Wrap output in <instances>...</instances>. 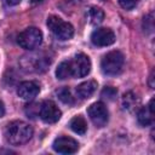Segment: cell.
Listing matches in <instances>:
<instances>
[{
  "mask_svg": "<svg viewBox=\"0 0 155 155\" xmlns=\"http://www.w3.org/2000/svg\"><path fill=\"white\" fill-rule=\"evenodd\" d=\"M125 63V57L120 51H110L103 56L101 62L102 71L105 75L114 76L121 73Z\"/></svg>",
  "mask_w": 155,
  "mask_h": 155,
  "instance_id": "cell-2",
  "label": "cell"
},
{
  "mask_svg": "<svg viewBox=\"0 0 155 155\" xmlns=\"http://www.w3.org/2000/svg\"><path fill=\"white\" fill-rule=\"evenodd\" d=\"M33 4H40V2H42L44 0H30Z\"/></svg>",
  "mask_w": 155,
  "mask_h": 155,
  "instance_id": "cell-25",
  "label": "cell"
},
{
  "mask_svg": "<svg viewBox=\"0 0 155 155\" xmlns=\"http://www.w3.org/2000/svg\"><path fill=\"white\" fill-rule=\"evenodd\" d=\"M57 96L65 104H73L74 103V97L71 94V91L68 87H63V88L58 90L57 91Z\"/></svg>",
  "mask_w": 155,
  "mask_h": 155,
  "instance_id": "cell-18",
  "label": "cell"
},
{
  "mask_svg": "<svg viewBox=\"0 0 155 155\" xmlns=\"http://www.w3.org/2000/svg\"><path fill=\"white\" fill-rule=\"evenodd\" d=\"M139 104V98L133 92H127L122 97V107L124 109L131 111Z\"/></svg>",
  "mask_w": 155,
  "mask_h": 155,
  "instance_id": "cell-16",
  "label": "cell"
},
{
  "mask_svg": "<svg viewBox=\"0 0 155 155\" xmlns=\"http://www.w3.org/2000/svg\"><path fill=\"white\" fill-rule=\"evenodd\" d=\"M4 2L8 6H15V5H18L21 2V0H4Z\"/></svg>",
  "mask_w": 155,
  "mask_h": 155,
  "instance_id": "cell-22",
  "label": "cell"
},
{
  "mask_svg": "<svg viewBox=\"0 0 155 155\" xmlns=\"http://www.w3.org/2000/svg\"><path fill=\"white\" fill-rule=\"evenodd\" d=\"M69 126L70 128L78 133V134H85L86 131H87V124H86V120L81 116V115H78V116H74L70 122H69Z\"/></svg>",
  "mask_w": 155,
  "mask_h": 155,
  "instance_id": "cell-14",
  "label": "cell"
},
{
  "mask_svg": "<svg viewBox=\"0 0 155 155\" xmlns=\"http://www.w3.org/2000/svg\"><path fill=\"white\" fill-rule=\"evenodd\" d=\"M4 114H5V105H4L2 101L0 99V117H2Z\"/></svg>",
  "mask_w": 155,
  "mask_h": 155,
  "instance_id": "cell-23",
  "label": "cell"
},
{
  "mask_svg": "<svg viewBox=\"0 0 155 155\" xmlns=\"http://www.w3.org/2000/svg\"><path fill=\"white\" fill-rule=\"evenodd\" d=\"M71 76L74 78H84L91 70V61L88 56L85 53H78L74 56L73 59L69 61Z\"/></svg>",
  "mask_w": 155,
  "mask_h": 155,
  "instance_id": "cell-5",
  "label": "cell"
},
{
  "mask_svg": "<svg viewBox=\"0 0 155 155\" xmlns=\"http://www.w3.org/2000/svg\"><path fill=\"white\" fill-rule=\"evenodd\" d=\"M87 114H88L91 121L97 127H104L109 120L108 109L102 102H96V103L91 104L87 109Z\"/></svg>",
  "mask_w": 155,
  "mask_h": 155,
  "instance_id": "cell-6",
  "label": "cell"
},
{
  "mask_svg": "<svg viewBox=\"0 0 155 155\" xmlns=\"http://www.w3.org/2000/svg\"><path fill=\"white\" fill-rule=\"evenodd\" d=\"M87 19L91 24H99L104 19V12L97 6H91L87 10Z\"/></svg>",
  "mask_w": 155,
  "mask_h": 155,
  "instance_id": "cell-15",
  "label": "cell"
},
{
  "mask_svg": "<svg viewBox=\"0 0 155 155\" xmlns=\"http://www.w3.org/2000/svg\"><path fill=\"white\" fill-rule=\"evenodd\" d=\"M91 41L98 47L109 46L115 42V34L109 28H98L91 34Z\"/></svg>",
  "mask_w": 155,
  "mask_h": 155,
  "instance_id": "cell-9",
  "label": "cell"
},
{
  "mask_svg": "<svg viewBox=\"0 0 155 155\" xmlns=\"http://www.w3.org/2000/svg\"><path fill=\"white\" fill-rule=\"evenodd\" d=\"M153 79H154V71H151V74H150V86H151V88L154 87V84H153Z\"/></svg>",
  "mask_w": 155,
  "mask_h": 155,
  "instance_id": "cell-24",
  "label": "cell"
},
{
  "mask_svg": "<svg viewBox=\"0 0 155 155\" xmlns=\"http://www.w3.org/2000/svg\"><path fill=\"white\" fill-rule=\"evenodd\" d=\"M22 64L29 71H42L50 64V59H48V57H46L41 53L40 54H31V56L23 57Z\"/></svg>",
  "mask_w": 155,
  "mask_h": 155,
  "instance_id": "cell-8",
  "label": "cell"
},
{
  "mask_svg": "<svg viewBox=\"0 0 155 155\" xmlns=\"http://www.w3.org/2000/svg\"><path fill=\"white\" fill-rule=\"evenodd\" d=\"M153 22H154L153 13H149L148 16H145L144 19H143V28H144V30H147L148 33H150L153 30Z\"/></svg>",
  "mask_w": 155,
  "mask_h": 155,
  "instance_id": "cell-20",
  "label": "cell"
},
{
  "mask_svg": "<svg viewBox=\"0 0 155 155\" xmlns=\"http://www.w3.org/2000/svg\"><path fill=\"white\" fill-rule=\"evenodd\" d=\"M56 76L59 80H65L71 76V70H70V64L69 61H63L58 64L56 69Z\"/></svg>",
  "mask_w": 155,
  "mask_h": 155,
  "instance_id": "cell-17",
  "label": "cell"
},
{
  "mask_svg": "<svg viewBox=\"0 0 155 155\" xmlns=\"http://www.w3.org/2000/svg\"><path fill=\"white\" fill-rule=\"evenodd\" d=\"M153 104H154V98L150 99L148 105L142 107L138 110L137 120H138L139 125L145 127V126H149V125L153 124V121H154V107H153Z\"/></svg>",
  "mask_w": 155,
  "mask_h": 155,
  "instance_id": "cell-12",
  "label": "cell"
},
{
  "mask_svg": "<svg viewBox=\"0 0 155 155\" xmlns=\"http://www.w3.org/2000/svg\"><path fill=\"white\" fill-rule=\"evenodd\" d=\"M39 116L46 124H54L61 119L62 113L54 102L44 101L39 107Z\"/></svg>",
  "mask_w": 155,
  "mask_h": 155,
  "instance_id": "cell-7",
  "label": "cell"
},
{
  "mask_svg": "<svg viewBox=\"0 0 155 155\" xmlns=\"http://www.w3.org/2000/svg\"><path fill=\"white\" fill-rule=\"evenodd\" d=\"M42 41V33L40 29L35 27H29L21 31L17 36V42L21 47L25 50H34L36 48Z\"/></svg>",
  "mask_w": 155,
  "mask_h": 155,
  "instance_id": "cell-4",
  "label": "cell"
},
{
  "mask_svg": "<svg viewBox=\"0 0 155 155\" xmlns=\"http://www.w3.org/2000/svg\"><path fill=\"white\" fill-rule=\"evenodd\" d=\"M52 147L53 150L59 154H74L79 149V143L71 137L61 136L54 139Z\"/></svg>",
  "mask_w": 155,
  "mask_h": 155,
  "instance_id": "cell-10",
  "label": "cell"
},
{
  "mask_svg": "<svg viewBox=\"0 0 155 155\" xmlns=\"http://www.w3.org/2000/svg\"><path fill=\"white\" fill-rule=\"evenodd\" d=\"M46 24L48 29L52 31V34L59 40H69L74 35V27L70 23L63 21L58 16H50L47 18Z\"/></svg>",
  "mask_w": 155,
  "mask_h": 155,
  "instance_id": "cell-3",
  "label": "cell"
},
{
  "mask_svg": "<svg viewBox=\"0 0 155 155\" xmlns=\"http://www.w3.org/2000/svg\"><path fill=\"white\" fill-rule=\"evenodd\" d=\"M140 0H119V4L122 8L125 10H132L133 7H136V5L139 2Z\"/></svg>",
  "mask_w": 155,
  "mask_h": 155,
  "instance_id": "cell-21",
  "label": "cell"
},
{
  "mask_svg": "<svg viewBox=\"0 0 155 155\" xmlns=\"http://www.w3.org/2000/svg\"><path fill=\"white\" fill-rule=\"evenodd\" d=\"M76 1H82V0H76Z\"/></svg>",
  "mask_w": 155,
  "mask_h": 155,
  "instance_id": "cell-26",
  "label": "cell"
},
{
  "mask_svg": "<svg viewBox=\"0 0 155 155\" xmlns=\"http://www.w3.org/2000/svg\"><path fill=\"white\" fill-rule=\"evenodd\" d=\"M116 94H117V90L113 86H105L102 92H101V96L102 98L107 99V101H113L116 98Z\"/></svg>",
  "mask_w": 155,
  "mask_h": 155,
  "instance_id": "cell-19",
  "label": "cell"
},
{
  "mask_svg": "<svg viewBox=\"0 0 155 155\" xmlns=\"http://www.w3.org/2000/svg\"><path fill=\"white\" fill-rule=\"evenodd\" d=\"M96 90H97V82L94 80H87L85 82H81L79 86H76V94L80 98L86 99L90 98Z\"/></svg>",
  "mask_w": 155,
  "mask_h": 155,
  "instance_id": "cell-13",
  "label": "cell"
},
{
  "mask_svg": "<svg viewBox=\"0 0 155 155\" xmlns=\"http://www.w3.org/2000/svg\"><path fill=\"white\" fill-rule=\"evenodd\" d=\"M40 92V85L36 81H23L17 87V94L25 101L34 99Z\"/></svg>",
  "mask_w": 155,
  "mask_h": 155,
  "instance_id": "cell-11",
  "label": "cell"
},
{
  "mask_svg": "<svg viewBox=\"0 0 155 155\" xmlns=\"http://www.w3.org/2000/svg\"><path fill=\"white\" fill-rule=\"evenodd\" d=\"M33 137V128L24 121H12L5 128V138L12 145H22Z\"/></svg>",
  "mask_w": 155,
  "mask_h": 155,
  "instance_id": "cell-1",
  "label": "cell"
}]
</instances>
